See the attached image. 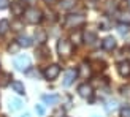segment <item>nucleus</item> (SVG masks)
Here are the masks:
<instances>
[{"mask_svg": "<svg viewBox=\"0 0 130 117\" xmlns=\"http://www.w3.org/2000/svg\"><path fill=\"white\" fill-rule=\"evenodd\" d=\"M24 17H25V21H27L29 24H38L43 19V13L38 10V8H27L24 11Z\"/></svg>", "mask_w": 130, "mask_h": 117, "instance_id": "1", "label": "nucleus"}, {"mask_svg": "<svg viewBox=\"0 0 130 117\" xmlns=\"http://www.w3.org/2000/svg\"><path fill=\"white\" fill-rule=\"evenodd\" d=\"M84 16L83 14H70V16H67V19H65V27L67 29H78L79 25H83L84 24Z\"/></svg>", "mask_w": 130, "mask_h": 117, "instance_id": "2", "label": "nucleus"}, {"mask_svg": "<svg viewBox=\"0 0 130 117\" xmlns=\"http://www.w3.org/2000/svg\"><path fill=\"white\" fill-rule=\"evenodd\" d=\"M57 51H59L60 57H70L71 52H73V44H71L68 40H59V43H57Z\"/></svg>", "mask_w": 130, "mask_h": 117, "instance_id": "3", "label": "nucleus"}, {"mask_svg": "<svg viewBox=\"0 0 130 117\" xmlns=\"http://www.w3.org/2000/svg\"><path fill=\"white\" fill-rule=\"evenodd\" d=\"M30 63H32L30 62V57L25 55V54H21V55H18L14 58V67L19 71H27L30 68Z\"/></svg>", "mask_w": 130, "mask_h": 117, "instance_id": "4", "label": "nucleus"}, {"mask_svg": "<svg viewBox=\"0 0 130 117\" xmlns=\"http://www.w3.org/2000/svg\"><path fill=\"white\" fill-rule=\"evenodd\" d=\"M59 74H60V67L57 63L49 65V67H46V68H44V71H43V76L46 77L48 81H54Z\"/></svg>", "mask_w": 130, "mask_h": 117, "instance_id": "5", "label": "nucleus"}, {"mask_svg": "<svg viewBox=\"0 0 130 117\" xmlns=\"http://www.w3.org/2000/svg\"><path fill=\"white\" fill-rule=\"evenodd\" d=\"M76 76H78V70H75V68H71V70H68L67 73H65V76H63V86H65V87H68V86H71V84L75 82V79H76Z\"/></svg>", "mask_w": 130, "mask_h": 117, "instance_id": "6", "label": "nucleus"}, {"mask_svg": "<svg viewBox=\"0 0 130 117\" xmlns=\"http://www.w3.org/2000/svg\"><path fill=\"white\" fill-rule=\"evenodd\" d=\"M118 71H119V74L122 77H128L130 76V60H124V62H121L118 65Z\"/></svg>", "mask_w": 130, "mask_h": 117, "instance_id": "7", "label": "nucleus"}, {"mask_svg": "<svg viewBox=\"0 0 130 117\" xmlns=\"http://www.w3.org/2000/svg\"><path fill=\"white\" fill-rule=\"evenodd\" d=\"M78 93H79L83 98H89V96H92V87H90L89 84H81V86L78 87Z\"/></svg>", "mask_w": 130, "mask_h": 117, "instance_id": "8", "label": "nucleus"}, {"mask_svg": "<svg viewBox=\"0 0 130 117\" xmlns=\"http://www.w3.org/2000/svg\"><path fill=\"white\" fill-rule=\"evenodd\" d=\"M102 46H103V49H106V51H113L116 48V40L113 36H106L105 40H103Z\"/></svg>", "mask_w": 130, "mask_h": 117, "instance_id": "9", "label": "nucleus"}, {"mask_svg": "<svg viewBox=\"0 0 130 117\" xmlns=\"http://www.w3.org/2000/svg\"><path fill=\"white\" fill-rule=\"evenodd\" d=\"M11 11H13V14H14V16H21V14H24V5L21 2L11 3Z\"/></svg>", "mask_w": 130, "mask_h": 117, "instance_id": "10", "label": "nucleus"}, {"mask_svg": "<svg viewBox=\"0 0 130 117\" xmlns=\"http://www.w3.org/2000/svg\"><path fill=\"white\" fill-rule=\"evenodd\" d=\"M11 89L14 90L16 93H19V95H24V93H25V87H24V84H22V82H19V81H13V82H11Z\"/></svg>", "mask_w": 130, "mask_h": 117, "instance_id": "11", "label": "nucleus"}, {"mask_svg": "<svg viewBox=\"0 0 130 117\" xmlns=\"http://www.w3.org/2000/svg\"><path fill=\"white\" fill-rule=\"evenodd\" d=\"M41 100L46 103V105H57L60 98H59V95H43Z\"/></svg>", "mask_w": 130, "mask_h": 117, "instance_id": "12", "label": "nucleus"}, {"mask_svg": "<svg viewBox=\"0 0 130 117\" xmlns=\"http://www.w3.org/2000/svg\"><path fill=\"white\" fill-rule=\"evenodd\" d=\"M18 46L30 48L32 46V40H30L29 36H25V35H21V36H18Z\"/></svg>", "mask_w": 130, "mask_h": 117, "instance_id": "13", "label": "nucleus"}, {"mask_svg": "<svg viewBox=\"0 0 130 117\" xmlns=\"http://www.w3.org/2000/svg\"><path fill=\"white\" fill-rule=\"evenodd\" d=\"M83 41H86V43H89V44H94L95 41H97V35L94 33V32H84V35H83Z\"/></svg>", "mask_w": 130, "mask_h": 117, "instance_id": "14", "label": "nucleus"}, {"mask_svg": "<svg viewBox=\"0 0 130 117\" xmlns=\"http://www.w3.org/2000/svg\"><path fill=\"white\" fill-rule=\"evenodd\" d=\"M22 105H24V103L19 98H11L10 100V109H11V111H19V109L22 108Z\"/></svg>", "mask_w": 130, "mask_h": 117, "instance_id": "15", "label": "nucleus"}, {"mask_svg": "<svg viewBox=\"0 0 130 117\" xmlns=\"http://www.w3.org/2000/svg\"><path fill=\"white\" fill-rule=\"evenodd\" d=\"M35 40L40 44H44V41H46V33H44L43 30H37L35 32Z\"/></svg>", "mask_w": 130, "mask_h": 117, "instance_id": "16", "label": "nucleus"}, {"mask_svg": "<svg viewBox=\"0 0 130 117\" xmlns=\"http://www.w3.org/2000/svg\"><path fill=\"white\" fill-rule=\"evenodd\" d=\"M8 29H10V22L6 19H2L0 21V35H5L8 32Z\"/></svg>", "mask_w": 130, "mask_h": 117, "instance_id": "17", "label": "nucleus"}, {"mask_svg": "<svg viewBox=\"0 0 130 117\" xmlns=\"http://www.w3.org/2000/svg\"><path fill=\"white\" fill-rule=\"evenodd\" d=\"M60 6H62V10H70L75 6V0H62Z\"/></svg>", "mask_w": 130, "mask_h": 117, "instance_id": "18", "label": "nucleus"}, {"mask_svg": "<svg viewBox=\"0 0 130 117\" xmlns=\"http://www.w3.org/2000/svg\"><path fill=\"white\" fill-rule=\"evenodd\" d=\"M83 41V35L79 33V32H76V33L71 35V43H75V44H79Z\"/></svg>", "mask_w": 130, "mask_h": 117, "instance_id": "19", "label": "nucleus"}, {"mask_svg": "<svg viewBox=\"0 0 130 117\" xmlns=\"http://www.w3.org/2000/svg\"><path fill=\"white\" fill-rule=\"evenodd\" d=\"M122 22H127V24H130V13H125V11H122V13H119V16H118Z\"/></svg>", "mask_w": 130, "mask_h": 117, "instance_id": "20", "label": "nucleus"}, {"mask_svg": "<svg viewBox=\"0 0 130 117\" xmlns=\"http://www.w3.org/2000/svg\"><path fill=\"white\" fill-rule=\"evenodd\" d=\"M130 32V25L128 24H121L119 25V33L121 35H125V33H128Z\"/></svg>", "mask_w": 130, "mask_h": 117, "instance_id": "21", "label": "nucleus"}, {"mask_svg": "<svg viewBox=\"0 0 130 117\" xmlns=\"http://www.w3.org/2000/svg\"><path fill=\"white\" fill-rule=\"evenodd\" d=\"M121 117H130V108L128 106L121 108Z\"/></svg>", "mask_w": 130, "mask_h": 117, "instance_id": "22", "label": "nucleus"}, {"mask_svg": "<svg viewBox=\"0 0 130 117\" xmlns=\"http://www.w3.org/2000/svg\"><path fill=\"white\" fill-rule=\"evenodd\" d=\"M35 111L38 112V115H44L46 109H44V106H43V105H37V106H35Z\"/></svg>", "mask_w": 130, "mask_h": 117, "instance_id": "23", "label": "nucleus"}, {"mask_svg": "<svg viewBox=\"0 0 130 117\" xmlns=\"http://www.w3.org/2000/svg\"><path fill=\"white\" fill-rule=\"evenodd\" d=\"M10 6V0H0V10H5Z\"/></svg>", "mask_w": 130, "mask_h": 117, "instance_id": "24", "label": "nucleus"}, {"mask_svg": "<svg viewBox=\"0 0 130 117\" xmlns=\"http://www.w3.org/2000/svg\"><path fill=\"white\" fill-rule=\"evenodd\" d=\"M116 105H118L116 101H109V103H108V106H106V111H111V109H114Z\"/></svg>", "mask_w": 130, "mask_h": 117, "instance_id": "25", "label": "nucleus"}, {"mask_svg": "<svg viewBox=\"0 0 130 117\" xmlns=\"http://www.w3.org/2000/svg\"><path fill=\"white\" fill-rule=\"evenodd\" d=\"M46 3H53V2H56V0H44Z\"/></svg>", "mask_w": 130, "mask_h": 117, "instance_id": "26", "label": "nucleus"}, {"mask_svg": "<svg viewBox=\"0 0 130 117\" xmlns=\"http://www.w3.org/2000/svg\"><path fill=\"white\" fill-rule=\"evenodd\" d=\"M22 117H30V115H29V114H24V115H22Z\"/></svg>", "mask_w": 130, "mask_h": 117, "instance_id": "27", "label": "nucleus"}, {"mask_svg": "<svg viewBox=\"0 0 130 117\" xmlns=\"http://www.w3.org/2000/svg\"><path fill=\"white\" fill-rule=\"evenodd\" d=\"M94 117H99V115H94Z\"/></svg>", "mask_w": 130, "mask_h": 117, "instance_id": "28", "label": "nucleus"}, {"mask_svg": "<svg viewBox=\"0 0 130 117\" xmlns=\"http://www.w3.org/2000/svg\"><path fill=\"white\" fill-rule=\"evenodd\" d=\"M128 2H130V0H128Z\"/></svg>", "mask_w": 130, "mask_h": 117, "instance_id": "29", "label": "nucleus"}]
</instances>
